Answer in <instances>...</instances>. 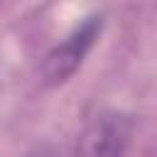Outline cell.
Listing matches in <instances>:
<instances>
[{
  "label": "cell",
  "mask_w": 157,
  "mask_h": 157,
  "mask_svg": "<svg viewBox=\"0 0 157 157\" xmlns=\"http://www.w3.org/2000/svg\"><path fill=\"white\" fill-rule=\"evenodd\" d=\"M132 135V118L118 110H103L81 130L74 157H123Z\"/></svg>",
  "instance_id": "2"
},
{
  "label": "cell",
  "mask_w": 157,
  "mask_h": 157,
  "mask_svg": "<svg viewBox=\"0 0 157 157\" xmlns=\"http://www.w3.org/2000/svg\"><path fill=\"white\" fill-rule=\"evenodd\" d=\"M101 29H103V15L101 12L88 15L81 25H76L71 29V34L61 44L52 47L44 54L42 64H39V78H42V83L47 88H56V86L66 83L81 69L86 54L91 52V47L98 39Z\"/></svg>",
  "instance_id": "1"
},
{
  "label": "cell",
  "mask_w": 157,
  "mask_h": 157,
  "mask_svg": "<svg viewBox=\"0 0 157 157\" xmlns=\"http://www.w3.org/2000/svg\"><path fill=\"white\" fill-rule=\"evenodd\" d=\"M27 157H54V155L49 152V147H42L39 152H34V155H27Z\"/></svg>",
  "instance_id": "3"
}]
</instances>
